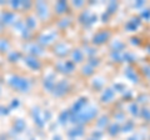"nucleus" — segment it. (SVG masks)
Masks as SVG:
<instances>
[{"mask_svg": "<svg viewBox=\"0 0 150 140\" xmlns=\"http://www.w3.org/2000/svg\"><path fill=\"white\" fill-rule=\"evenodd\" d=\"M69 24H70V19H62L58 23V26L62 28V29H65L67 26H69Z\"/></svg>", "mask_w": 150, "mask_h": 140, "instance_id": "obj_21", "label": "nucleus"}, {"mask_svg": "<svg viewBox=\"0 0 150 140\" xmlns=\"http://www.w3.org/2000/svg\"><path fill=\"white\" fill-rule=\"evenodd\" d=\"M11 6L14 9H18L21 6V1H19V0H15V1H11Z\"/></svg>", "mask_w": 150, "mask_h": 140, "instance_id": "obj_24", "label": "nucleus"}, {"mask_svg": "<svg viewBox=\"0 0 150 140\" xmlns=\"http://www.w3.org/2000/svg\"><path fill=\"white\" fill-rule=\"evenodd\" d=\"M24 60H25V64H26L30 69H33V70H39V69L41 68L40 62H39V60H38L35 57H33V55H28V57L24 58Z\"/></svg>", "mask_w": 150, "mask_h": 140, "instance_id": "obj_5", "label": "nucleus"}, {"mask_svg": "<svg viewBox=\"0 0 150 140\" xmlns=\"http://www.w3.org/2000/svg\"><path fill=\"white\" fill-rule=\"evenodd\" d=\"M69 118H70V113H69L68 110H64V111H62V113L59 114L58 121H59L60 124H63V125H64V124H65V123H67V121L69 120Z\"/></svg>", "mask_w": 150, "mask_h": 140, "instance_id": "obj_15", "label": "nucleus"}, {"mask_svg": "<svg viewBox=\"0 0 150 140\" xmlns=\"http://www.w3.org/2000/svg\"><path fill=\"white\" fill-rule=\"evenodd\" d=\"M50 116H51V114L49 113V111H45V113H44V120L50 119Z\"/></svg>", "mask_w": 150, "mask_h": 140, "instance_id": "obj_28", "label": "nucleus"}, {"mask_svg": "<svg viewBox=\"0 0 150 140\" xmlns=\"http://www.w3.org/2000/svg\"><path fill=\"white\" fill-rule=\"evenodd\" d=\"M31 140H34V139H31Z\"/></svg>", "mask_w": 150, "mask_h": 140, "instance_id": "obj_31", "label": "nucleus"}, {"mask_svg": "<svg viewBox=\"0 0 150 140\" xmlns=\"http://www.w3.org/2000/svg\"><path fill=\"white\" fill-rule=\"evenodd\" d=\"M25 49L29 51V53L33 55V57L43 54V49H41V46L36 45V44H28V45H25Z\"/></svg>", "mask_w": 150, "mask_h": 140, "instance_id": "obj_9", "label": "nucleus"}, {"mask_svg": "<svg viewBox=\"0 0 150 140\" xmlns=\"http://www.w3.org/2000/svg\"><path fill=\"white\" fill-rule=\"evenodd\" d=\"M44 88L48 90H53L55 88V75L54 74H49V75L44 79Z\"/></svg>", "mask_w": 150, "mask_h": 140, "instance_id": "obj_10", "label": "nucleus"}, {"mask_svg": "<svg viewBox=\"0 0 150 140\" xmlns=\"http://www.w3.org/2000/svg\"><path fill=\"white\" fill-rule=\"evenodd\" d=\"M21 6L24 8V9H30L31 3L30 1H21Z\"/></svg>", "mask_w": 150, "mask_h": 140, "instance_id": "obj_25", "label": "nucleus"}, {"mask_svg": "<svg viewBox=\"0 0 150 140\" xmlns=\"http://www.w3.org/2000/svg\"><path fill=\"white\" fill-rule=\"evenodd\" d=\"M85 103H86V99H84V98H81V99H79L78 101H75V104L73 105V108H71V115H76L79 114L80 111L83 110V106L85 105Z\"/></svg>", "mask_w": 150, "mask_h": 140, "instance_id": "obj_7", "label": "nucleus"}, {"mask_svg": "<svg viewBox=\"0 0 150 140\" xmlns=\"http://www.w3.org/2000/svg\"><path fill=\"white\" fill-rule=\"evenodd\" d=\"M24 129H25V123L21 119H18L15 123H14V130H15L16 133H21Z\"/></svg>", "mask_w": 150, "mask_h": 140, "instance_id": "obj_16", "label": "nucleus"}, {"mask_svg": "<svg viewBox=\"0 0 150 140\" xmlns=\"http://www.w3.org/2000/svg\"><path fill=\"white\" fill-rule=\"evenodd\" d=\"M15 20V14L10 13V11H5L1 14V23L3 24H11V23Z\"/></svg>", "mask_w": 150, "mask_h": 140, "instance_id": "obj_12", "label": "nucleus"}, {"mask_svg": "<svg viewBox=\"0 0 150 140\" xmlns=\"http://www.w3.org/2000/svg\"><path fill=\"white\" fill-rule=\"evenodd\" d=\"M68 45H65L64 43H60V44H56L54 46V53L58 55V57H65L68 54Z\"/></svg>", "mask_w": 150, "mask_h": 140, "instance_id": "obj_8", "label": "nucleus"}, {"mask_svg": "<svg viewBox=\"0 0 150 140\" xmlns=\"http://www.w3.org/2000/svg\"><path fill=\"white\" fill-rule=\"evenodd\" d=\"M25 25L28 29H34L36 26V21H35V18L34 16H29L28 19L25 20Z\"/></svg>", "mask_w": 150, "mask_h": 140, "instance_id": "obj_17", "label": "nucleus"}, {"mask_svg": "<svg viewBox=\"0 0 150 140\" xmlns=\"http://www.w3.org/2000/svg\"><path fill=\"white\" fill-rule=\"evenodd\" d=\"M9 49V43L8 40H0V51H6Z\"/></svg>", "mask_w": 150, "mask_h": 140, "instance_id": "obj_22", "label": "nucleus"}, {"mask_svg": "<svg viewBox=\"0 0 150 140\" xmlns=\"http://www.w3.org/2000/svg\"><path fill=\"white\" fill-rule=\"evenodd\" d=\"M74 5L75 6H81L83 5V1H74Z\"/></svg>", "mask_w": 150, "mask_h": 140, "instance_id": "obj_29", "label": "nucleus"}, {"mask_svg": "<svg viewBox=\"0 0 150 140\" xmlns=\"http://www.w3.org/2000/svg\"><path fill=\"white\" fill-rule=\"evenodd\" d=\"M69 89V81L68 80H60L58 84H55V88L53 89V94L55 96H63Z\"/></svg>", "mask_w": 150, "mask_h": 140, "instance_id": "obj_2", "label": "nucleus"}, {"mask_svg": "<svg viewBox=\"0 0 150 140\" xmlns=\"http://www.w3.org/2000/svg\"><path fill=\"white\" fill-rule=\"evenodd\" d=\"M8 114H9V109L0 105V115H8Z\"/></svg>", "mask_w": 150, "mask_h": 140, "instance_id": "obj_23", "label": "nucleus"}, {"mask_svg": "<svg viewBox=\"0 0 150 140\" xmlns=\"http://www.w3.org/2000/svg\"><path fill=\"white\" fill-rule=\"evenodd\" d=\"M56 39V33L55 31H51V33H45V34H41L39 36V44L41 45H49L50 43H53V41Z\"/></svg>", "mask_w": 150, "mask_h": 140, "instance_id": "obj_4", "label": "nucleus"}, {"mask_svg": "<svg viewBox=\"0 0 150 140\" xmlns=\"http://www.w3.org/2000/svg\"><path fill=\"white\" fill-rule=\"evenodd\" d=\"M67 9H68V4L67 1H58L55 4V10L58 14H63L67 11Z\"/></svg>", "mask_w": 150, "mask_h": 140, "instance_id": "obj_14", "label": "nucleus"}, {"mask_svg": "<svg viewBox=\"0 0 150 140\" xmlns=\"http://www.w3.org/2000/svg\"><path fill=\"white\" fill-rule=\"evenodd\" d=\"M35 8H36L38 16H39L41 20L48 19L49 18V9H48V5H46L44 1H38L35 4Z\"/></svg>", "mask_w": 150, "mask_h": 140, "instance_id": "obj_3", "label": "nucleus"}, {"mask_svg": "<svg viewBox=\"0 0 150 140\" xmlns=\"http://www.w3.org/2000/svg\"><path fill=\"white\" fill-rule=\"evenodd\" d=\"M19 105V101L15 99V100H13V103H11V105H10V109L11 108H16V106Z\"/></svg>", "mask_w": 150, "mask_h": 140, "instance_id": "obj_27", "label": "nucleus"}, {"mask_svg": "<svg viewBox=\"0 0 150 140\" xmlns=\"http://www.w3.org/2000/svg\"><path fill=\"white\" fill-rule=\"evenodd\" d=\"M20 53H18V51H11L10 54H9V60H10V62H18L19 59H20Z\"/></svg>", "mask_w": 150, "mask_h": 140, "instance_id": "obj_18", "label": "nucleus"}, {"mask_svg": "<svg viewBox=\"0 0 150 140\" xmlns=\"http://www.w3.org/2000/svg\"><path fill=\"white\" fill-rule=\"evenodd\" d=\"M53 140H62V136H60V135H55L53 138Z\"/></svg>", "mask_w": 150, "mask_h": 140, "instance_id": "obj_30", "label": "nucleus"}, {"mask_svg": "<svg viewBox=\"0 0 150 140\" xmlns=\"http://www.w3.org/2000/svg\"><path fill=\"white\" fill-rule=\"evenodd\" d=\"M56 69L60 73H71L74 69V63L73 62H60L56 64Z\"/></svg>", "mask_w": 150, "mask_h": 140, "instance_id": "obj_6", "label": "nucleus"}, {"mask_svg": "<svg viewBox=\"0 0 150 140\" xmlns=\"http://www.w3.org/2000/svg\"><path fill=\"white\" fill-rule=\"evenodd\" d=\"M83 73H84V74H86V75L91 74V68H89V66L85 68V66H84V68H83Z\"/></svg>", "mask_w": 150, "mask_h": 140, "instance_id": "obj_26", "label": "nucleus"}, {"mask_svg": "<svg viewBox=\"0 0 150 140\" xmlns=\"http://www.w3.org/2000/svg\"><path fill=\"white\" fill-rule=\"evenodd\" d=\"M108 36H109V34L108 33H105V31H103V33H99L98 35H95L94 36V43L95 44H101V43H104V41L108 39Z\"/></svg>", "mask_w": 150, "mask_h": 140, "instance_id": "obj_13", "label": "nucleus"}, {"mask_svg": "<svg viewBox=\"0 0 150 140\" xmlns=\"http://www.w3.org/2000/svg\"><path fill=\"white\" fill-rule=\"evenodd\" d=\"M81 134H83V129L81 128H75V129H71L69 132L70 136H78V135H81Z\"/></svg>", "mask_w": 150, "mask_h": 140, "instance_id": "obj_20", "label": "nucleus"}, {"mask_svg": "<svg viewBox=\"0 0 150 140\" xmlns=\"http://www.w3.org/2000/svg\"><path fill=\"white\" fill-rule=\"evenodd\" d=\"M33 118H34L35 123H36V125H38L39 128H43V127H44L45 121H44V119L40 116L39 108H34V109H33Z\"/></svg>", "mask_w": 150, "mask_h": 140, "instance_id": "obj_11", "label": "nucleus"}, {"mask_svg": "<svg viewBox=\"0 0 150 140\" xmlns=\"http://www.w3.org/2000/svg\"><path fill=\"white\" fill-rule=\"evenodd\" d=\"M73 59H74L76 63L81 62V60H83V54H81V51H80V50H75V51H73Z\"/></svg>", "mask_w": 150, "mask_h": 140, "instance_id": "obj_19", "label": "nucleus"}, {"mask_svg": "<svg viewBox=\"0 0 150 140\" xmlns=\"http://www.w3.org/2000/svg\"><path fill=\"white\" fill-rule=\"evenodd\" d=\"M8 83L10 84L14 89H16V90L21 91V93H26L30 89V81L25 78H21V76H18V75L10 76Z\"/></svg>", "mask_w": 150, "mask_h": 140, "instance_id": "obj_1", "label": "nucleus"}]
</instances>
